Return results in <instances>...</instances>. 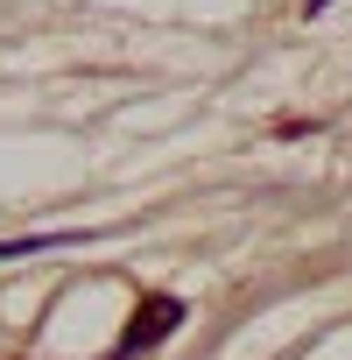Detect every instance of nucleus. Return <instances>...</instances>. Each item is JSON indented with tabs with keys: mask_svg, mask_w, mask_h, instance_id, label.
Masks as SVG:
<instances>
[{
	"mask_svg": "<svg viewBox=\"0 0 352 360\" xmlns=\"http://www.w3.org/2000/svg\"><path fill=\"white\" fill-rule=\"evenodd\" d=\"M50 248H78V233H22V240H0V262H15V255H50Z\"/></svg>",
	"mask_w": 352,
	"mask_h": 360,
	"instance_id": "nucleus-2",
	"label": "nucleus"
},
{
	"mask_svg": "<svg viewBox=\"0 0 352 360\" xmlns=\"http://www.w3.org/2000/svg\"><path fill=\"white\" fill-rule=\"evenodd\" d=\"M176 325H184V297H141L134 318H127V332H120V346H113V360H141V353L162 346Z\"/></svg>",
	"mask_w": 352,
	"mask_h": 360,
	"instance_id": "nucleus-1",
	"label": "nucleus"
}]
</instances>
